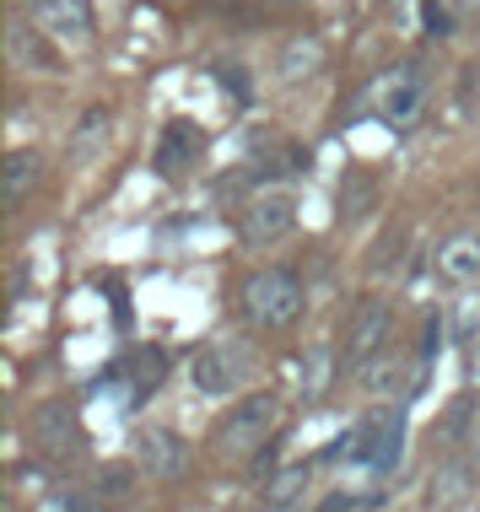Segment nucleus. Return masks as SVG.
Returning <instances> with one entry per match:
<instances>
[{"instance_id": "f257e3e1", "label": "nucleus", "mask_w": 480, "mask_h": 512, "mask_svg": "<svg viewBox=\"0 0 480 512\" xmlns=\"http://www.w3.org/2000/svg\"><path fill=\"white\" fill-rule=\"evenodd\" d=\"M243 313L254 318L259 329H286L297 313H303V281L292 270H254L243 281Z\"/></svg>"}, {"instance_id": "f03ea898", "label": "nucleus", "mask_w": 480, "mask_h": 512, "mask_svg": "<svg viewBox=\"0 0 480 512\" xmlns=\"http://www.w3.org/2000/svg\"><path fill=\"white\" fill-rule=\"evenodd\" d=\"M27 22L38 33H49L65 49H87L92 44V11L87 0H27Z\"/></svg>"}, {"instance_id": "7ed1b4c3", "label": "nucleus", "mask_w": 480, "mask_h": 512, "mask_svg": "<svg viewBox=\"0 0 480 512\" xmlns=\"http://www.w3.org/2000/svg\"><path fill=\"white\" fill-rule=\"evenodd\" d=\"M243 372H249V356L227 340L205 345V351H195V362H189V378H195L200 394H232L243 383Z\"/></svg>"}, {"instance_id": "20e7f679", "label": "nucleus", "mask_w": 480, "mask_h": 512, "mask_svg": "<svg viewBox=\"0 0 480 512\" xmlns=\"http://www.w3.org/2000/svg\"><path fill=\"white\" fill-rule=\"evenodd\" d=\"M389 324H394L389 302H383V297H367L362 308H356L351 329H346V362H351V367L373 362L383 345H389Z\"/></svg>"}, {"instance_id": "39448f33", "label": "nucleus", "mask_w": 480, "mask_h": 512, "mask_svg": "<svg viewBox=\"0 0 480 512\" xmlns=\"http://www.w3.org/2000/svg\"><path fill=\"white\" fill-rule=\"evenodd\" d=\"M276 410H281V405H276L270 394H254V399H243V405H238V410H232L227 421H222V437H216V442H222L227 453H243V448H254V442L265 437L270 426H276Z\"/></svg>"}, {"instance_id": "423d86ee", "label": "nucleus", "mask_w": 480, "mask_h": 512, "mask_svg": "<svg viewBox=\"0 0 480 512\" xmlns=\"http://www.w3.org/2000/svg\"><path fill=\"white\" fill-rule=\"evenodd\" d=\"M135 464L152 480H173V475H184V442H178L168 426H146V432L135 437Z\"/></svg>"}, {"instance_id": "0eeeda50", "label": "nucleus", "mask_w": 480, "mask_h": 512, "mask_svg": "<svg viewBox=\"0 0 480 512\" xmlns=\"http://www.w3.org/2000/svg\"><path fill=\"white\" fill-rule=\"evenodd\" d=\"M351 453L367 459L373 469H394V459H400V415H367Z\"/></svg>"}, {"instance_id": "6e6552de", "label": "nucleus", "mask_w": 480, "mask_h": 512, "mask_svg": "<svg viewBox=\"0 0 480 512\" xmlns=\"http://www.w3.org/2000/svg\"><path fill=\"white\" fill-rule=\"evenodd\" d=\"M292 216H297L292 195H259V200L249 205V216H243V238L265 248V243H276V238H286V232H292Z\"/></svg>"}, {"instance_id": "1a4fd4ad", "label": "nucleus", "mask_w": 480, "mask_h": 512, "mask_svg": "<svg viewBox=\"0 0 480 512\" xmlns=\"http://www.w3.org/2000/svg\"><path fill=\"white\" fill-rule=\"evenodd\" d=\"M437 275L443 281H454V286H464V281H475L480 275V232H448L443 238V248H437Z\"/></svg>"}, {"instance_id": "9d476101", "label": "nucleus", "mask_w": 480, "mask_h": 512, "mask_svg": "<svg viewBox=\"0 0 480 512\" xmlns=\"http://www.w3.org/2000/svg\"><path fill=\"white\" fill-rule=\"evenodd\" d=\"M33 442L49 453H65L76 442V410L65 405V399H49V405H38L33 415Z\"/></svg>"}, {"instance_id": "9b49d317", "label": "nucleus", "mask_w": 480, "mask_h": 512, "mask_svg": "<svg viewBox=\"0 0 480 512\" xmlns=\"http://www.w3.org/2000/svg\"><path fill=\"white\" fill-rule=\"evenodd\" d=\"M356 383H362L367 394H394V389L405 383V356L383 345V351L373 356V362H362V367H356Z\"/></svg>"}, {"instance_id": "f8f14e48", "label": "nucleus", "mask_w": 480, "mask_h": 512, "mask_svg": "<svg viewBox=\"0 0 480 512\" xmlns=\"http://www.w3.org/2000/svg\"><path fill=\"white\" fill-rule=\"evenodd\" d=\"M276 71H281V81H297V76L324 71V44H319V38H286Z\"/></svg>"}, {"instance_id": "ddd939ff", "label": "nucleus", "mask_w": 480, "mask_h": 512, "mask_svg": "<svg viewBox=\"0 0 480 512\" xmlns=\"http://www.w3.org/2000/svg\"><path fill=\"white\" fill-rule=\"evenodd\" d=\"M378 205V184L367 173H346V184H340V221H362L367 211Z\"/></svg>"}, {"instance_id": "4468645a", "label": "nucleus", "mask_w": 480, "mask_h": 512, "mask_svg": "<svg viewBox=\"0 0 480 512\" xmlns=\"http://www.w3.org/2000/svg\"><path fill=\"white\" fill-rule=\"evenodd\" d=\"M195 162V135H189V124H168V135H162L157 146V168L173 173V168H189Z\"/></svg>"}, {"instance_id": "2eb2a0df", "label": "nucleus", "mask_w": 480, "mask_h": 512, "mask_svg": "<svg viewBox=\"0 0 480 512\" xmlns=\"http://www.w3.org/2000/svg\"><path fill=\"white\" fill-rule=\"evenodd\" d=\"M11 54H17L22 65H33V71H60V54H49V49H38V38L27 33V22H17L11 27Z\"/></svg>"}, {"instance_id": "dca6fc26", "label": "nucleus", "mask_w": 480, "mask_h": 512, "mask_svg": "<svg viewBox=\"0 0 480 512\" xmlns=\"http://www.w3.org/2000/svg\"><path fill=\"white\" fill-rule=\"evenodd\" d=\"M38 168H44V157H38V151H27V146H17V151H11V157H6V195L17 200L22 189L38 178Z\"/></svg>"}, {"instance_id": "f3484780", "label": "nucleus", "mask_w": 480, "mask_h": 512, "mask_svg": "<svg viewBox=\"0 0 480 512\" xmlns=\"http://www.w3.org/2000/svg\"><path fill=\"white\" fill-rule=\"evenodd\" d=\"M421 98H427V87H421L416 76H405L400 87L389 92V103H383V114H389V119H410V114L421 108Z\"/></svg>"}, {"instance_id": "a211bd4d", "label": "nucleus", "mask_w": 480, "mask_h": 512, "mask_svg": "<svg viewBox=\"0 0 480 512\" xmlns=\"http://www.w3.org/2000/svg\"><path fill=\"white\" fill-rule=\"evenodd\" d=\"M303 486H308V469H281L265 496H270V507H292L297 496H303Z\"/></svg>"}, {"instance_id": "6ab92c4d", "label": "nucleus", "mask_w": 480, "mask_h": 512, "mask_svg": "<svg viewBox=\"0 0 480 512\" xmlns=\"http://www.w3.org/2000/svg\"><path fill=\"white\" fill-rule=\"evenodd\" d=\"M464 486H470V469H464V464H448L427 496H432L437 507H448V502H459V496H464Z\"/></svg>"}, {"instance_id": "aec40b11", "label": "nucleus", "mask_w": 480, "mask_h": 512, "mask_svg": "<svg viewBox=\"0 0 480 512\" xmlns=\"http://www.w3.org/2000/svg\"><path fill=\"white\" fill-rule=\"evenodd\" d=\"M475 329H480V297L459 302V340H464V345H475Z\"/></svg>"}, {"instance_id": "412c9836", "label": "nucleus", "mask_w": 480, "mask_h": 512, "mask_svg": "<svg viewBox=\"0 0 480 512\" xmlns=\"http://www.w3.org/2000/svg\"><path fill=\"white\" fill-rule=\"evenodd\" d=\"M400 243H405V232H394V238H383V243L373 248V270H389V265H400V259H394V254H400Z\"/></svg>"}, {"instance_id": "4be33fe9", "label": "nucleus", "mask_w": 480, "mask_h": 512, "mask_svg": "<svg viewBox=\"0 0 480 512\" xmlns=\"http://www.w3.org/2000/svg\"><path fill=\"white\" fill-rule=\"evenodd\" d=\"M65 512H98V507H92V502H71V507H65Z\"/></svg>"}, {"instance_id": "5701e85b", "label": "nucleus", "mask_w": 480, "mask_h": 512, "mask_svg": "<svg viewBox=\"0 0 480 512\" xmlns=\"http://www.w3.org/2000/svg\"><path fill=\"white\" fill-rule=\"evenodd\" d=\"M464 6H480V0H464Z\"/></svg>"}, {"instance_id": "b1692460", "label": "nucleus", "mask_w": 480, "mask_h": 512, "mask_svg": "<svg viewBox=\"0 0 480 512\" xmlns=\"http://www.w3.org/2000/svg\"><path fill=\"white\" fill-rule=\"evenodd\" d=\"M475 378H480V362H475Z\"/></svg>"}]
</instances>
